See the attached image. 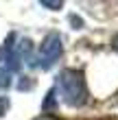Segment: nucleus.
<instances>
[{
  "mask_svg": "<svg viewBox=\"0 0 118 120\" xmlns=\"http://www.w3.org/2000/svg\"><path fill=\"white\" fill-rule=\"evenodd\" d=\"M57 90L66 105L70 107H81L88 103V87H85V79L79 70H61L57 76Z\"/></svg>",
  "mask_w": 118,
  "mask_h": 120,
  "instance_id": "f257e3e1",
  "label": "nucleus"
},
{
  "mask_svg": "<svg viewBox=\"0 0 118 120\" xmlns=\"http://www.w3.org/2000/svg\"><path fill=\"white\" fill-rule=\"evenodd\" d=\"M61 52H64L61 37H59L57 33H50V35H46V37H44V41H42L35 63H37L42 70H48V68H53L55 61L61 57Z\"/></svg>",
  "mask_w": 118,
  "mask_h": 120,
  "instance_id": "f03ea898",
  "label": "nucleus"
},
{
  "mask_svg": "<svg viewBox=\"0 0 118 120\" xmlns=\"http://www.w3.org/2000/svg\"><path fill=\"white\" fill-rule=\"evenodd\" d=\"M20 66H22V55H20V48L15 44V35L11 33L4 44V68L13 74L20 70Z\"/></svg>",
  "mask_w": 118,
  "mask_h": 120,
  "instance_id": "7ed1b4c3",
  "label": "nucleus"
},
{
  "mask_svg": "<svg viewBox=\"0 0 118 120\" xmlns=\"http://www.w3.org/2000/svg\"><path fill=\"white\" fill-rule=\"evenodd\" d=\"M42 107H44V111H50V109L57 107V90H50V92L46 94L44 103H42Z\"/></svg>",
  "mask_w": 118,
  "mask_h": 120,
  "instance_id": "20e7f679",
  "label": "nucleus"
},
{
  "mask_svg": "<svg viewBox=\"0 0 118 120\" xmlns=\"http://www.w3.org/2000/svg\"><path fill=\"white\" fill-rule=\"evenodd\" d=\"M11 85V72L7 68H0V90H7Z\"/></svg>",
  "mask_w": 118,
  "mask_h": 120,
  "instance_id": "39448f33",
  "label": "nucleus"
},
{
  "mask_svg": "<svg viewBox=\"0 0 118 120\" xmlns=\"http://www.w3.org/2000/svg\"><path fill=\"white\" fill-rule=\"evenodd\" d=\"M42 7H48V9H61V2L59 0H42Z\"/></svg>",
  "mask_w": 118,
  "mask_h": 120,
  "instance_id": "423d86ee",
  "label": "nucleus"
},
{
  "mask_svg": "<svg viewBox=\"0 0 118 120\" xmlns=\"http://www.w3.org/2000/svg\"><path fill=\"white\" fill-rule=\"evenodd\" d=\"M18 87H20V90H29V87H31V81H26V76H22V81H20Z\"/></svg>",
  "mask_w": 118,
  "mask_h": 120,
  "instance_id": "0eeeda50",
  "label": "nucleus"
},
{
  "mask_svg": "<svg viewBox=\"0 0 118 120\" xmlns=\"http://www.w3.org/2000/svg\"><path fill=\"white\" fill-rule=\"evenodd\" d=\"M112 46H114V50L118 52V33L114 35V39H112Z\"/></svg>",
  "mask_w": 118,
  "mask_h": 120,
  "instance_id": "6e6552de",
  "label": "nucleus"
},
{
  "mask_svg": "<svg viewBox=\"0 0 118 120\" xmlns=\"http://www.w3.org/2000/svg\"><path fill=\"white\" fill-rule=\"evenodd\" d=\"M4 107H7V98H2V101H0V114L4 111Z\"/></svg>",
  "mask_w": 118,
  "mask_h": 120,
  "instance_id": "1a4fd4ad",
  "label": "nucleus"
},
{
  "mask_svg": "<svg viewBox=\"0 0 118 120\" xmlns=\"http://www.w3.org/2000/svg\"><path fill=\"white\" fill-rule=\"evenodd\" d=\"M35 120H57V118H53V116H39V118H35Z\"/></svg>",
  "mask_w": 118,
  "mask_h": 120,
  "instance_id": "9d476101",
  "label": "nucleus"
}]
</instances>
